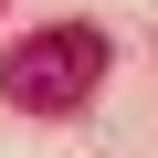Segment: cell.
Masks as SVG:
<instances>
[{
    "label": "cell",
    "mask_w": 158,
    "mask_h": 158,
    "mask_svg": "<svg viewBox=\"0 0 158 158\" xmlns=\"http://www.w3.org/2000/svg\"><path fill=\"white\" fill-rule=\"evenodd\" d=\"M95 74H106V32L95 21H42V32H21L0 53V95L21 116H74L95 95Z\"/></svg>",
    "instance_id": "1"
}]
</instances>
